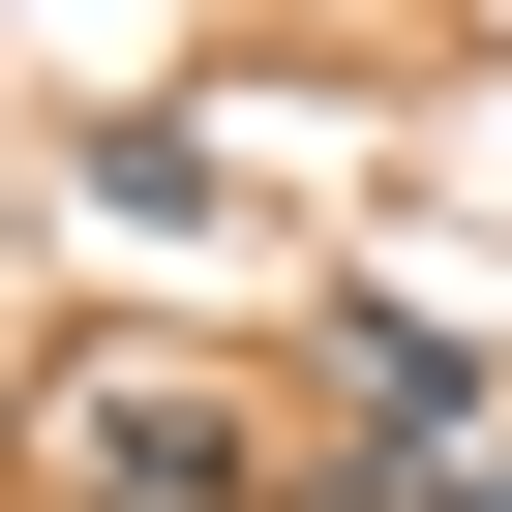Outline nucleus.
Returning a JSON list of instances; mask_svg holds the SVG:
<instances>
[{"label":"nucleus","instance_id":"nucleus-1","mask_svg":"<svg viewBox=\"0 0 512 512\" xmlns=\"http://www.w3.org/2000/svg\"><path fill=\"white\" fill-rule=\"evenodd\" d=\"M31 482H61V512H272V422H241L181 332H121V362L31 392Z\"/></svg>","mask_w":512,"mask_h":512},{"label":"nucleus","instance_id":"nucleus-2","mask_svg":"<svg viewBox=\"0 0 512 512\" xmlns=\"http://www.w3.org/2000/svg\"><path fill=\"white\" fill-rule=\"evenodd\" d=\"M482 422H512V362L452 332V302H332V512H392V482H482Z\"/></svg>","mask_w":512,"mask_h":512},{"label":"nucleus","instance_id":"nucleus-3","mask_svg":"<svg viewBox=\"0 0 512 512\" xmlns=\"http://www.w3.org/2000/svg\"><path fill=\"white\" fill-rule=\"evenodd\" d=\"M422 512H512V452H482V482H422Z\"/></svg>","mask_w":512,"mask_h":512}]
</instances>
